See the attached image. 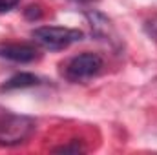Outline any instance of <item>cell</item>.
<instances>
[{"mask_svg":"<svg viewBox=\"0 0 157 155\" xmlns=\"http://www.w3.org/2000/svg\"><path fill=\"white\" fill-rule=\"evenodd\" d=\"M35 131V120L26 115L6 113L0 117V146H18Z\"/></svg>","mask_w":157,"mask_h":155,"instance_id":"6da1fadb","label":"cell"},{"mask_svg":"<svg viewBox=\"0 0 157 155\" xmlns=\"http://www.w3.org/2000/svg\"><path fill=\"white\" fill-rule=\"evenodd\" d=\"M31 35L35 42L46 49H64L70 44L82 40V31L59 28V26H42V28H37Z\"/></svg>","mask_w":157,"mask_h":155,"instance_id":"7a4b0ae2","label":"cell"},{"mask_svg":"<svg viewBox=\"0 0 157 155\" xmlns=\"http://www.w3.org/2000/svg\"><path fill=\"white\" fill-rule=\"evenodd\" d=\"M102 68V59L95 53H82L73 57L66 64V77L73 82L88 80L93 75H97Z\"/></svg>","mask_w":157,"mask_h":155,"instance_id":"3957f363","label":"cell"},{"mask_svg":"<svg viewBox=\"0 0 157 155\" xmlns=\"http://www.w3.org/2000/svg\"><path fill=\"white\" fill-rule=\"evenodd\" d=\"M0 57L13 62H33L39 57V51L29 44H0Z\"/></svg>","mask_w":157,"mask_h":155,"instance_id":"277c9868","label":"cell"},{"mask_svg":"<svg viewBox=\"0 0 157 155\" xmlns=\"http://www.w3.org/2000/svg\"><path fill=\"white\" fill-rule=\"evenodd\" d=\"M39 84V78L31 73H18L15 77H11L0 89H18V88H31V86H37Z\"/></svg>","mask_w":157,"mask_h":155,"instance_id":"5b68a950","label":"cell"},{"mask_svg":"<svg viewBox=\"0 0 157 155\" xmlns=\"http://www.w3.org/2000/svg\"><path fill=\"white\" fill-rule=\"evenodd\" d=\"M55 152H59V153H80V152H84V148L78 144V141H73V144L60 146V148H57Z\"/></svg>","mask_w":157,"mask_h":155,"instance_id":"8992f818","label":"cell"},{"mask_svg":"<svg viewBox=\"0 0 157 155\" xmlns=\"http://www.w3.org/2000/svg\"><path fill=\"white\" fill-rule=\"evenodd\" d=\"M24 15H26L28 20H39L42 17V9L39 6H29L28 9H24Z\"/></svg>","mask_w":157,"mask_h":155,"instance_id":"52a82bcc","label":"cell"},{"mask_svg":"<svg viewBox=\"0 0 157 155\" xmlns=\"http://www.w3.org/2000/svg\"><path fill=\"white\" fill-rule=\"evenodd\" d=\"M18 2H20V0H0V13L13 9V7H15Z\"/></svg>","mask_w":157,"mask_h":155,"instance_id":"ba28073f","label":"cell"},{"mask_svg":"<svg viewBox=\"0 0 157 155\" xmlns=\"http://www.w3.org/2000/svg\"><path fill=\"white\" fill-rule=\"evenodd\" d=\"M73 2H91V0H73Z\"/></svg>","mask_w":157,"mask_h":155,"instance_id":"9c48e42d","label":"cell"}]
</instances>
